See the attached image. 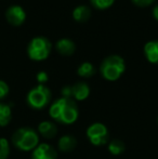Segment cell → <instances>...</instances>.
<instances>
[{
    "label": "cell",
    "instance_id": "6da1fadb",
    "mask_svg": "<svg viewBox=\"0 0 158 159\" xmlns=\"http://www.w3.org/2000/svg\"><path fill=\"white\" fill-rule=\"evenodd\" d=\"M49 115L54 122L61 125H73L79 117V108L73 98H60L51 104Z\"/></svg>",
    "mask_w": 158,
    "mask_h": 159
},
{
    "label": "cell",
    "instance_id": "7a4b0ae2",
    "mask_svg": "<svg viewBox=\"0 0 158 159\" xmlns=\"http://www.w3.org/2000/svg\"><path fill=\"white\" fill-rule=\"evenodd\" d=\"M126 71V62L118 54L106 57L100 65L101 76L107 81H116Z\"/></svg>",
    "mask_w": 158,
    "mask_h": 159
},
{
    "label": "cell",
    "instance_id": "3957f363",
    "mask_svg": "<svg viewBox=\"0 0 158 159\" xmlns=\"http://www.w3.org/2000/svg\"><path fill=\"white\" fill-rule=\"evenodd\" d=\"M12 143L20 151H34L39 145V134L32 128H20L13 133Z\"/></svg>",
    "mask_w": 158,
    "mask_h": 159
},
{
    "label": "cell",
    "instance_id": "277c9868",
    "mask_svg": "<svg viewBox=\"0 0 158 159\" xmlns=\"http://www.w3.org/2000/svg\"><path fill=\"white\" fill-rule=\"evenodd\" d=\"M52 50L50 40L46 37L38 36L33 38L27 46V55L33 61H44L49 57Z\"/></svg>",
    "mask_w": 158,
    "mask_h": 159
},
{
    "label": "cell",
    "instance_id": "5b68a950",
    "mask_svg": "<svg viewBox=\"0 0 158 159\" xmlns=\"http://www.w3.org/2000/svg\"><path fill=\"white\" fill-rule=\"evenodd\" d=\"M51 91L44 84H38L34 87L27 93L26 101L27 104L34 109H42L50 103L51 101Z\"/></svg>",
    "mask_w": 158,
    "mask_h": 159
},
{
    "label": "cell",
    "instance_id": "8992f818",
    "mask_svg": "<svg viewBox=\"0 0 158 159\" xmlns=\"http://www.w3.org/2000/svg\"><path fill=\"white\" fill-rule=\"evenodd\" d=\"M89 142L94 146H103L108 142V129L102 122H94L90 125L86 131Z\"/></svg>",
    "mask_w": 158,
    "mask_h": 159
},
{
    "label": "cell",
    "instance_id": "52a82bcc",
    "mask_svg": "<svg viewBox=\"0 0 158 159\" xmlns=\"http://www.w3.org/2000/svg\"><path fill=\"white\" fill-rule=\"evenodd\" d=\"M6 19L12 26H21L26 20V12L23 7L12 4L6 11Z\"/></svg>",
    "mask_w": 158,
    "mask_h": 159
},
{
    "label": "cell",
    "instance_id": "ba28073f",
    "mask_svg": "<svg viewBox=\"0 0 158 159\" xmlns=\"http://www.w3.org/2000/svg\"><path fill=\"white\" fill-rule=\"evenodd\" d=\"M57 153L54 147L48 143H39V145L33 151L32 159H56Z\"/></svg>",
    "mask_w": 158,
    "mask_h": 159
},
{
    "label": "cell",
    "instance_id": "9c48e42d",
    "mask_svg": "<svg viewBox=\"0 0 158 159\" xmlns=\"http://www.w3.org/2000/svg\"><path fill=\"white\" fill-rule=\"evenodd\" d=\"M90 95V87L87 82L79 81L72 86V96L73 100L84 101Z\"/></svg>",
    "mask_w": 158,
    "mask_h": 159
},
{
    "label": "cell",
    "instance_id": "30bf717a",
    "mask_svg": "<svg viewBox=\"0 0 158 159\" xmlns=\"http://www.w3.org/2000/svg\"><path fill=\"white\" fill-rule=\"evenodd\" d=\"M55 48H56V51L60 54L65 55V57H70L76 51V44L70 38H61L55 43Z\"/></svg>",
    "mask_w": 158,
    "mask_h": 159
},
{
    "label": "cell",
    "instance_id": "8fae6325",
    "mask_svg": "<svg viewBox=\"0 0 158 159\" xmlns=\"http://www.w3.org/2000/svg\"><path fill=\"white\" fill-rule=\"evenodd\" d=\"M38 133L44 139H53L57 134V127L54 121L43 120L38 126Z\"/></svg>",
    "mask_w": 158,
    "mask_h": 159
},
{
    "label": "cell",
    "instance_id": "7c38bea8",
    "mask_svg": "<svg viewBox=\"0 0 158 159\" xmlns=\"http://www.w3.org/2000/svg\"><path fill=\"white\" fill-rule=\"evenodd\" d=\"M144 55L152 64H158V40H151L144 44Z\"/></svg>",
    "mask_w": 158,
    "mask_h": 159
},
{
    "label": "cell",
    "instance_id": "4fadbf2b",
    "mask_svg": "<svg viewBox=\"0 0 158 159\" xmlns=\"http://www.w3.org/2000/svg\"><path fill=\"white\" fill-rule=\"evenodd\" d=\"M91 9L87 4H79L73 10V19L78 23H86L91 17Z\"/></svg>",
    "mask_w": 158,
    "mask_h": 159
},
{
    "label": "cell",
    "instance_id": "5bb4252c",
    "mask_svg": "<svg viewBox=\"0 0 158 159\" xmlns=\"http://www.w3.org/2000/svg\"><path fill=\"white\" fill-rule=\"evenodd\" d=\"M77 146V140L75 136L73 135H63L60 138L59 143H57V147L61 152L63 153H70L73 152Z\"/></svg>",
    "mask_w": 158,
    "mask_h": 159
},
{
    "label": "cell",
    "instance_id": "9a60e30c",
    "mask_svg": "<svg viewBox=\"0 0 158 159\" xmlns=\"http://www.w3.org/2000/svg\"><path fill=\"white\" fill-rule=\"evenodd\" d=\"M12 119V109L8 104L0 102V127H6Z\"/></svg>",
    "mask_w": 158,
    "mask_h": 159
},
{
    "label": "cell",
    "instance_id": "2e32d148",
    "mask_svg": "<svg viewBox=\"0 0 158 159\" xmlns=\"http://www.w3.org/2000/svg\"><path fill=\"white\" fill-rule=\"evenodd\" d=\"M77 74L79 77L82 78H90L94 76L95 74V67L94 65L90 62H84L78 66L77 68Z\"/></svg>",
    "mask_w": 158,
    "mask_h": 159
},
{
    "label": "cell",
    "instance_id": "e0dca14e",
    "mask_svg": "<svg viewBox=\"0 0 158 159\" xmlns=\"http://www.w3.org/2000/svg\"><path fill=\"white\" fill-rule=\"evenodd\" d=\"M107 147H108V152H110L112 155L118 156L124 152V149H126V144H124L121 140L115 139V140H112L108 143Z\"/></svg>",
    "mask_w": 158,
    "mask_h": 159
},
{
    "label": "cell",
    "instance_id": "ac0fdd59",
    "mask_svg": "<svg viewBox=\"0 0 158 159\" xmlns=\"http://www.w3.org/2000/svg\"><path fill=\"white\" fill-rule=\"evenodd\" d=\"M91 6L97 10H106L114 4L115 0H89Z\"/></svg>",
    "mask_w": 158,
    "mask_h": 159
},
{
    "label": "cell",
    "instance_id": "d6986e66",
    "mask_svg": "<svg viewBox=\"0 0 158 159\" xmlns=\"http://www.w3.org/2000/svg\"><path fill=\"white\" fill-rule=\"evenodd\" d=\"M10 155V145L7 139L0 138V159H7Z\"/></svg>",
    "mask_w": 158,
    "mask_h": 159
},
{
    "label": "cell",
    "instance_id": "ffe728a7",
    "mask_svg": "<svg viewBox=\"0 0 158 159\" xmlns=\"http://www.w3.org/2000/svg\"><path fill=\"white\" fill-rule=\"evenodd\" d=\"M9 91H10L9 84L3 80H0V100L6 98V96L9 94Z\"/></svg>",
    "mask_w": 158,
    "mask_h": 159
},
{
    "label": "cell",
    "instance_id": "44dd1931",
    "mask_svg": "<svg viewBox=\"0 0 158 159\" xmlns=\"http://www.w3.org/2000/svg\"><path fill=\"white\" fill-rule=\"evenodd\" d=\"M131 1L134 6L139 7V8H146L154 3L155 0H131Z\"/></svg>",
    "mask_w": 158,
    "mask_h": 159
},
{
    "label": "cell",
    "instance_id": "7402d4cb",
    "mask_svg": "<svg viewBox=\"0 0 158 159\" xmlns=\"http://www.w3.org/2000/svg\"><path fill=\"white\" fill-rule=\"evenodd\" d=\"M36 79H37V81L39 82V84H44L49 80L48 73H46V71H43V70L39 71L36 75Z\"/></svg>",
    "mask_w": 158,
    "mask_h": 159
},
{
    "label": "cell",
    "instance_id": "603a6c76",
    "mask_svg": "<svg viewBox=\"0 0 158 159\" xmlns=\"http://www.w3.org/2000/svg\"><path fill=\"white\" fill-rule=\"evenodd\" d=\"M61 94H62V98H73V96H72V86L63 87V88H62V90H61Z\"/></svg>",
    "mask_w": 158,
    "mask_h": 159
},
{
    "label": "cell",
    "instance_id": "cb8c5ba5",
    "mask_svg": "<svg viewBox=\"0 0 158 159\" xmlns=\"http://www.w3.org/2000/svg\"><path fill=\"white\" fill-rule=\"evenodd\" d=\"M152 14H153V17H154L156 21H158V3L155 4L154 8L152 9Z\"/></svg>",
    "mask_w": 158,
    "mask_h": 159
},
{
    "label": "cell",
    "instance_id": "d4e9b609",
    "mask_svg": "<svg viewBox=\"0 0 158 159\" xmlns=\"http://www.w3.org/2000/svg\"><path fill=\"white\" fill-rule=\"evenodd\" d=\"M157 122H158V119H157Z\"/></svg>",
    "mask_w": 158,
    "mask_h": 159
}]
</instances>
